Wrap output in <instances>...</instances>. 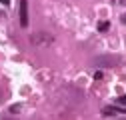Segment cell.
<instances>
[{"mask_svg": "<svg viewBox=\"0 0 126 120\" xmlns=\"http://www.w3.org/2000/svg\"><path fill=\"white\" fill-rule=\"evenodd\" d=\"M30 42H32L34 46H50L54 42V36L48 34V32H34L30 36Z\"/></svg>", "mask_w": 126, "mask_h": 120, "instance_id": "6da1fadb", "label": "cell"}, {"mask_svg": "<svg viewBox=\"0 0 126 120\" xmlns=\"http://www.w3.org/2000/svg\"><path fill=\"white\" fill-rule=\"evenodd\" d=\"M120 64V58L118 56H100L98 60H94V66L98 68H110V66H118Z\"/></svg>", "mask_w": 126, "mask_h": 120, "instance_id": "7a4b0ae2", "label": "cell"}, {"mask_svg": "<svg viewBox=\"0 0 126 120\" xmlns=\"http://www.w3.org/2000/svg\"><path fill=\"white\" fill-rule=\"evenodd\" d=\"M20 26H28V0H20Z\"/></svg>", "mask_w": 126, "mask_h": 120, "instance_id": "3957f363", "label": "cell"}, {"mask_svg": "<svg viewBox=\"0 0 126 120\" xmlns=\"http://www.w3.org/2000/svg\"><path fill=\"white\" fill-rule=\"evenodd\" d=\"M108 28H110V22L108 20H100L98 22V32H108Z\"/></svg>", "mask_w": 126, "mask_h": 120, "instance_id": "277c9868", "label": "cell"}, {"mask_svg": "<svg viewBox=\"0 0 126 120\" xmlns=\"http://www.w3.org/2000/svg\"><path fill=\"white\" fill-rule=\"evenodd\" d=\"M118 104H126V94H122V96L118 98Z\"/></svg>", "mask_w": 126, "mask_h": 120, "instance_id": "5b68a950", "label": "cell"}, {"mask_svg": "<svg viewBox=\"0 0 126 120\" xmlns=\"http://www.w3.org/2000/svg\"><path fill=\"white\" fill-rule=\"evenodd\" d=\"M120 22H122V24H126V12H124L122 16H120Z\"/></svg>", "mask_w": 126, "mask_h": 120, "instance_id": "8992f818", "label": "cell"}, {"mask_svg": "<svg viewBox=\"0 0 126 120\" xmlns=\"http://www.w3.org/2000/svg\"><path fill=\"white\" fill-rule=\"evenodd\" d=\"M0 4H4V6H8V4H10V0H0Z\"/></svg>", "mask_w": 126, "mask_h": 120, "instance_id": "52a82bcc", "label": "cell"}, {"mask_svg": "<svg viewBox=\"0 0 126 120\" xmlns=\"http://www.w3.org/2000/svg\"><path fill=\"white\" fill-rule=\"evenodd\" d=\"M120 6H126V0H120Z\"/></svg>", "mask_w": 126, "mask_h": 120, "instance_id": "ba28073f", "label": "cell"}]
</instances>
